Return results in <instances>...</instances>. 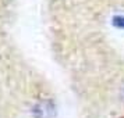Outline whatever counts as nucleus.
Wrapping results in <instances>:
<instances>
[{
  "instance_id": "nucleus-1",
  "label": "nucleus",
  "mask_w": 124,
  "mask_h": 118,
  "mask_svg": "<svg viewBox=\"0 0 124 118\" xmlns=\"http://www.w3.org/2000/svg\"><path fill=\"white\" fill-rule=\"evenodd\" d=\"M123 100H124V99H123Z\"/></svg>"
}]
</instances>
